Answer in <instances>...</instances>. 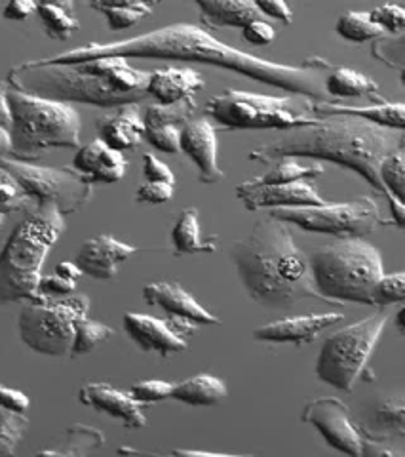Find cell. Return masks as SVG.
Returning a JSON list of instances; mask_svg holds the SVG:
<instances>
[{
	"label": "cell",
	"mask_w": 405,
	"mask_h": 457,
	"mask_svg": "<svg viewBox=\"0 0 405 457\" xmlns=\"http://www.w3.org/2000/svg\"><path fill=\"white\" fill-rule=\"evenodd\" d=\"M173 391V383L164 379H147V381H137L129 389V395L139 404H154L162 403V400L169 398Z\"/></svg>",
	"instance_id": "42"
},
{
	"label": "cell",
	"mask_w": 405,
	"mask_h": 457,
	"mask_svg": "<svg viewBox=\"0 0 405 457\" xmlns=\"http://www.w3.org/2000/svg\"><path fill=\"white\" fill-rule=\"evenodd\" d=\"M149 71L136 69L122 57H101L84 63L54 65L37 60L13 65L6 86L60 104L103 109L139 104L147 97Z\"/></svg>",
	"instance_id": "3"
},
{
	"label": "cell",
	"mask_w": 405,
	"mask_h": 457,
	"mask_svg": "<svg viewBox=\"0 0 405 457\" xmlns=\"http://www.w3.org/2000/svg\"><path fill=\"white\" fill-rule=\"evenodd\" d=\"M145 139L158 151L166 154H178L179 151V128L178 126H154L145 128Z\"/></svg>",
	"instance_id": "43"
},
{
	"label": "cell",
	"mask_w": 405,
	"mask_h": 457,
	"mask_svg": "<svg viewBox=\"0 0 405 457\" xmlns=\"http://www.w3.org/2000/svg\"><path fill=\"white\" fill-rule=\"evenodd\" d=\"M173 195H176V187H173V185L147 181L137 189L136 200L145 204H166L173 198Z\"/></svg>",
	"instance_id": "44"
},
{
	"label": "cell",
	"mask_w": 405,
	"mask_h": 457,
	"mask_svg": "<svg viewBox=\"0 0 405 457\" xmlns=\"http://www.w3.org/2000/svg\"><path fill=\"white\" fill-rule=\"evenodd\" d=\"M200 21L210 29L250 25L263 16L250 0H196Z\"/></svg>",
	"instance_id": "25"
},
{
	"label": "cell",
	"mask_w": 405,
	"mask_h": 457,
	"mask_svg": "<svg viewBox=\"0 0 405 457\" xmlns=\"http://www.w3.org/2000/svg\"><path fill=\"white\" fill-rule=\"evenodd\" d=\"M196 99L189 97L173 105H151L143 114L145 128L154 126H178L186 124L196 112Z\"/></svg>",
	"instance_id": "34"
},
{
	"label": "cell",
	"mask_w": 405,
	"mask_h": 457,
	"mask_svg": "<svg viewBox=\"0 0 405 457\" xmlns=\"http://www.w3.org/2000/svg\"><path fill=\"white\" fill-rule=\"evenodd\" d=\"M124 330L128 336L136 341V345L145 353H156L162 359L169 354L183 353L189 349L181 334L176 330V326L168 320L151 317V314L141 312H126L124 319Z\"/></svg>",
	"instance_id": "17"
},
{
	"label": "cell",
	"mask_w": 405,
	"mask_h": 457,
	"mask_svg": "<svg viewBox=\"0 0 405 457\" xmlns=\"http://www.w3.org/2000/svg\"><path fill=\"white\" fill-rule=\"evenodd\" d=\"M10 109V159L33 162L50 149H79L82 119L79 111L52 99L6 86Z\"/></svg>",
	"instance_id": "7"
},
{
	"label": "cell",
	"mask_w": 405,
	"mask_h": 457,
	"mask_svg": "<svg viewBox=\"0 0 405 457\" xmlns=\"http://www.w3.org/2000/svg\"><path fill=\"white\" fill-rule=\"evenodd\" d=\"M37 4L33 0H12L3 10V18L10 21H25L37 13Z\"/></svg>",
	"instance_id": "52"
},
{
	"label": "cell",
	"mask_w": 405,
	"mask_h": 457,
	"mask_svg": "<svg viewBox=\"0 0 405 457\" xmlns=\"http://www.w3.org/2000/svg\"><path fill=\"white\" fill-rule=\"evenodd\" d=\"M143 176L147 181H154V183H168L176 187V176L169 170V166L166 162H162L158 156L147 153L143 156Z\"/></svg>",
	"instance_id": "45"
},
{
	"label": "cell",
	"mask_w": 405,
	"mask_h": 457,
	"mask_svg": "<svg viewBox=\"0 0 405 457\" xmlns=\"http://www.w3.org/2000/svg\"><path fill=\"white\" fill-rule=\"evenodd\" d=\"M120 455H134V457H244V455H230V453H213V452H198V450H173L169 453H158L151 450H137L132 446L119 448Z\"/></svg>",
	"instance_id": "46"
},
{
	"label": "cell",
	"mask_w": 405,
	"mask_h": 457,
	"mask_svg": "<svg viewBox=\"0 0 405 457\" xmlns=\"http://www.w3.org/2000/svg\"><path fill=\"white\" fill-rule=\"evenodd\" d=\"M324 171L326 168L320 162L302 166L295 159H292V156H282V159L272 162V168L267 171V174L253 178L245 183L253 185V187H261V185H285V183H297V181L320 178Z\"/></svg>",
	"instance_id": "31"
},
{
	"label": "cell",
	"mask_w": 405,
	"mask_h": 457,
	"mask_svg": "<svg viewBox=\"0 0 405 457\" xmlns=\"http://www.w3.org/2000/svg\"><path fill=\"white\" fill-rule=\"evenodd\" d=\"M302 423L312 425L327 445L349 457H360L361 433L351 418V410L339 398H314L302 410Z\"/></svg>",
	"instance_id": "13"
},
{
	"label": "cell",
	"mask_w": 405,
	"mask_h": 457,
	"mask_svg": "<svg viewBox=\"0 0 405 457\" xmlns=\"http://www.w3.org/2000/svg\"><path fill=\"white\" fill-rule=\"evenodd\" d=\"M388 198V204H390V212H393V220H394V225L403 228V223H405V206L401 200L394 198L390 193L384 195Z\"/></svg>",
	"instance_id": "54"
},
{
	"label": "cell",
	"mask_w": 405,
	"mask_h": 457,
	"mask_svg": "<svg viewBox=\"0 0 405 457\" xmlns=\"http://www.w3.org/2000/svg\"><path fill=\"white\" fill-rule=\"evenodd\" d=\"M335 31L351 42H371L384 37L381 29L369 20L368 12H346L339 18Z\"/></svg>",
	"instance_id": "35"
},
{
	"label": "cell",
	"mask_w": 405,
	"mask_h": 457,
	"mask_svg": "<svg viewBox=\"0 0 405 457\" xmlns=\"http://www.w3.org/2000/svg\"><path fill=\"white\" fill-rule=\"evenodd\" d=\"M35 208L23 195L18 181L6 170L0 168V212H29Z\"/></svg>",
	"instance_id": "39"
},
{
	"label": "cell",
	"mask_w": 405,
	"mask_h": 457,
	"mask_svg": "<svg viewBox=\"0 0 405 457\" xmlns=\"http://www.w3.org/2000/svg\"><path fill=\"white\" fill-rule=\"evenodd\" d=\"M269 218L299 227L307 233H322L339 238H361L377 227L388 225L381 208L369 196H358L349 203H326L322 206L269 210Z\"/></svg>",
	"instance_id": "11"
},
{
	"label": "cell",
	"mask_w": 405,
	"mask_h": 457,
	"mask_svg": "<svg viewBox=\"0 0 405 457\" xmlns=\"http://www.w3.org/2000/svg\"><path fill=\"white\" fill-rule=\"evenodd\" d=\"M360 457H401V453L393 446H388L383 438L366 435L361 436Z\"/></svg>",
	"instance_id": "51"
},
{
	"label": "cell",
	"mask_w": 405,
	"mask_h": 457,
	"mask_svg": "<svg viewBox=\"0 0 405 457\" xmlns=\"http://www.w3.org/2000/svg\"><path fill=\"white\" fill-rule=\"evenodd\" d=\"M105 446V435L99 428L84 423L70 425L60 448H48L35 457H88L92 452Z\"/></svg>",
	"instance_id": "28"
},
{
	"label": "cell",
	"mask_w": 405,
	"mask_h": 457,
	"mask_svg": "<svg viewBox=\"0 0 405 457\" xmlns=\"http://www.w3.org/2000/svg\"><path fill=\"white\" fill-rule=\"evenodd\" d=\"M114 336V328L92 320L88 317H84L77 320L75 324V339H72V347L69 356L70 359H77V356L88 354L92 353L101 343H105Z\"/></svg>",
	"instance_id": "33"
},
{
	"label": "cell",
	"mask_w": 405,
	"mask_h": 457,
	"mask_svg": "<svg viewBox=\"0 0 405 457\" xmlns=\"http://www.w3.org/2000/svg\"><path fill=\"white\" fill-rule=\"evenodd\" d=\"M90 305V297L84 294L69 297L40 295L35 302H27L20 312V337L38 354L69 356L75 324L88 317Z\"/></svg>",
	"instance_id": "10"
},
{
	"label": "cell",
	"mask_w": 405,
	"mask_h": 457,
	"mask_svg": "<svg viewBox=\"0 0 405 457\" xmlns=\"http://www.w3.org/2000/svg\"><path fill=\"white\" fill-rule=\"evenodd\" d=\"M37 13L45 31L54 40H69L80 29V21L72 3H38Z\"/></svg>",
	"instance_id": "29"
},
{
	"label": "cell",
	"mask_w": 405,
	"mask_h": 457,
	"mask_svg": "<svg viewBox=\"0 0 405 457\" xmlns=\"http://www.w3.org/2000/svg\"><path fill=\"white\" fill-rule=\"evenodd\" d=\"M396 151H403V132L352 117H327L255 147L250 161L272 164L282 156L327 161L356 171L375 191L386 195L379 166Z\"/></svg>",
	"instance_id": "2"
},
{
	"label": "cell",
	"mask_w": 405,
	"mask_h": 457,
	"mask_svg": "<svg viewBox=\"0 0 405 457\" xmlns=\"http://www.w3.org/2000/svg\"><path fill=\"white\" fill-rule=\"evenodd\" d=\"M314 114L318 119L352 117V119L366 120L396 132H403V126H405L403 104H379V105H369V107H354V105H343V104H331V102H316Z\"/></svg>",
	"instance_id": "24"
},
{
	"label": "cell",
	"mask_w": 405,
	"mask_h": 457,
	"mask_svg": "<svg viewBox=\"0 0 405 457\" xmlns=\"http://www.w3.org/2000/svg\"><path fill=\"white\" fill-rule=\"evenodd\" d=\"M173 248L179 255L189 253H213L217 252V238L202 240L200 235V212L198 208H185L171 231Z\"/></svg>",
	"instance_id": "27"
},
{
	"label": "cell",
	"mask_w": 405,
	"mask_h": 457,
	"mask_svg": "<svg viewBox=\"0 0 405 457\" xmlns=\"http://www.w3.org/2000/svg\"><path fill=\"white\" fill-rule=\"evenodd\" d=\"M227 396V385L223 379L215 378L211 374H198L191 379H185L178 385H173L171 396L173 400H179L183 404H189L194 408H208L219 404Z\"/></svg>",
	"instance_id": "26"
},
{
	"label": "cell",
	"mask_w": 405,
	"mask_h": 457,
	"mask_svg": "<svg viewBox=\"0 0 405 457\" xmlns=\"http://www.w3.org/2000/svg\"><path fill=\"white\" fill-rule=\"evenodd\" d=\"M324 92L334 97H364L377 96L379 84L351 67H337L324 82Z\"/></svg>",
	"instance_id": "30"
},
{
	"label": "cell",
	"mask_w": 405,
	"mask_h": 457,
	"mask_svg": "<svg viewBox=\"0 0 405 457\" xmlns=\"http://www.w3.org/2000/svg\"><path fill=\"white\" fill-rule=\"evenodd\" d=\"M204 86V79L191 67H162L149 71L147 96L154 97L158 105H173L196 97Z\"/></svg>",
	"instance_id": "23"
},
{
	"label": "cell",
	"mask_w": 405,
	"mask_h": 457,
	"mask_svg": "<svg viewBox=\"0 0 405 457\" xmlns=\"http://www.w3.org/2000/svg\"><path fill=\"white\" fill-rule=\"evenodd\" d=\"M0 126L10 130V109L6 99V84H0Z\"/></svg>",
	"instance_id": "55"
},
{
	"label": "cell",
	"mask_w": 405,
	"mask_h": 457,
	"mask_svg": "<svg viewBox=\"0 0 405 457\" xmlns=\"http://www.w3.org/2000/svg\"><path fill=\"white\" fill-rule=\"evenodd\" d=\"M4 221H6V213H4V212H0V228H3Z\"/></svg>",
	"instance_id": "58"
},
{
	"label": "cell",
	"mask_w": 405,
	"mask_h": 457,
	"mask_svg": "<svg viewBox=\"0 0 405 457\" xmlns=\"http://www.w3.org/2000/svg\"><path fill=\"white\" fill-rule=\"evenodd\" d=\"M344 320L341 312H326V314H302V317H289L265 326H259L253 330L252 337L255 341L267 343H295V345H307L318 339L327 328Z\"/></svg>",
	"instance_id": "20"
},
{
	"label": "cell",
	"mask_w": 405,
	"mask_h": 457,
	"mask_svg": "<svg viewBox=\"0 0 405 457\" xmlns=\"http://www.w3.org/2000/svg\"><path fill=\"white\" fill-rule=\"evenodd\" d=\"M29 406H31V400H29L25 393L6 387V385L0 383V410L23 416V413L29 410Z\"/></svg>",
	"instance_id": "49"
},
{
	"label": "cell",
	"mask_w": 405,
	"mask_h": 457,
	"mask_svg": "<svg viewBox=\"0 0 405 457\" xmlns=\"http://www.w3.org/2000/svg\"><path fill=\"white\" fill-rule=\"evenodd\" d=\"M236 196L250 212L257 210H280V208H305L322 206L327 200L318 195V191L307 181L285 183V185H261L253 187L248 183H240L236 187Z\"/></svg>",
	"instance_id": "14"
},
{
	"label": "cell",
	"mask_w": 405,
	"mask_h": 457,
	"mask_svg": "<svg viewBox=\"0 0 405 457\" xmlns=\"http://www.w3.org/2000/svg\"><path fill=\"white\" fill-rule=\"evenodd\" d=\"M10 154H12L10 130L0 126V159H10Z\"/></svg>",
	"instance_id": "56"
},
{
	"label": "cell",
	"mask_w": 405,
	"mask_h": 457,
	"mask_svg": "<svg viewBox=\"0 0 405 457\" xmlns=\"http://www.w3.org/2000/svg\"><path fill=\"white\" fill-rule=\"evenodd\" d=\"M316 294L329 305H373L375 286L384 275L381 252L361 238H339L309 257Z\"/></svg>",
	"instance_id": "6"
},
{
	"label": "cell",
	"mask_w": 405,
	"mask_h": 457,
	"mask_svg": "<svg viewBox=\"0 0 405 457\" xmlns=\"http://www.w3.org/2000/svg\"><path fill=\"white\" fill-rule=\"evenodd\" d=\"M137 252H141V248L126 245V242L111 235H97L80 246L75 263L82 270V275H88L95 280H111L119 275V267Z\"/></svg>",
	"instance_id": "16"
},
{
	"label": "cell",
	"mask_w": 405,
	"mask_h": 457,
	"mask_svg": "<svg viewBox=\"0 0 405 457\" xmlns=\"http://www.w3.org/2000/svg\"><path fill=\"white\" fill-rule=\"evenodd\" d=\"M57 277H62L69 282H77L80 277H82V270L77 267L75 262H62L55 265V273Z\"/></svg>",
	"instance_id": "53"
},
{
	"label": "cell",
	"mask_w": 405,
	"mask_h": 457,
	"mask_svg": "<svg viewBox=\"0 0 405 457\" xmlns=\"http://www.w3.org/2000/svg\"><path fill=\"white\" fill-rule=\"evenodd\" d=\"M29 431V420L20 413L0 410V457H13Z\"/></svg>",
	"instance_id": "37"
},
{
	"label": "cell",
	"mask_w": 405,
	"mask_h": 457,
	"mask_svg": "<svg viewBox=\"0 0 405 457\" xmlns=\"http://www.w3.org/2000/svg\"><path fill=\"white\" fill-rule=\"evenodd\" d=\"M179 151L196 164L202 183L213 185L225 178L217 159V128L208 119H191L183 124L179 130Z\"/></svg>",
	"instance_id": "15"
},
{
	"label": "cell",
	"mask_w": 405,
	"mask_h": 457,
	"mask_svg": "<svg viewBox=\"0 0 405 457\" xmlns=\"http://www.w3.org/2000/svg\"><path fill=\"white\" fill-rule=\"evenodd\" d=\"M373 423L383 433L403 436V396H383L373 406Z\"/></svg>",
	"instance_id": "36"
},
{
	"label": "cell",
	"mask_w": 405,
	"mask_h": 457,
	"mask_svg": "<svg viewBox=\"0 0 405 457\" xmlns=\"http://www.w3.org/2000/svg\"><path fill=\"white\" fill-rule=\"evenodd\" d=\"M101 57H122V60H169L196 62L221 67L233 73L250 77L285 92L305 96L312 102H324V77L331 65L322 57H309L302 63L269 62L250 52H242L215 38L193 23H171L156 31L112 42H88V45L55 54L40 63L70 65Z\"/></svg>",
	"instance_id": "1"
},
{
	"label": "cell",
	"mask_w": 405,
	"mask_h": 457,
	"mask_svg": "<svg viewBox=\"0 0 405 457\" xmlns=\"http://www.w3.org/2000/svg\"><path fill=\"white\" fill-rule=\"evenodd\" d=\"M403 314H405V307L401 305V309L396 312V324H398L400 330H403V326H405V322H403Z\"/></svg>",
	"instance_id": "57"
},
{
	"label": "cell",
	"mask_w": 405,
	"mask_h": 457,
	"mask_svg": "<svg viewBox=\"0 0 405 457\" xmlns=\"http://www.w3.org/2000/svg\"><path fill=\"white\" fill-rule=\"evenodd\" d=\"M253 4L261 16L278 20L284 25L293 23V12L289 10V6L285 3H282V0H257V3H253Z\"/></svg>",
	"instance_id": "50"
},
{
	"label": "cell",
	"mask_w": 405,
	"mask_h": 457,
	"mask_svg": "<svg viewBox=\"0 0 405 457\" xmlns=\"http://www.w3.org/2000/svg\"><path fill=\"white\" fill-rule=\"evenodd\" d=\"M369 20L377 25L384 35H400L405 25V8L400 4H383L368 12Z\"/></svg>",
	"instance_id": "41"
},
{
	"label": "cell",
	"mask_w": 405,
	"mask_h": 457,
	"mask_svg": "<svg viewBox=\"0 0 405 457\" xmlns=\"http://www.w3.org/2000/svg\"><path fill=\"white\" fill-rule=\"evenodd\" d=\"M88 6L103 13L111 31H124V29L134 27L151 16L158 3H107V0H97Z\"/></svg>",
	"instance_id": "32"
},
{
	"label": "cell",
	"mask_w": 405,
	"mask_h": 457,
	"mask_svg": "<svg viewBox=\"0 0 405 457\" xmlns=\"http://www.w3.org/2000/svg\"><path fill=\"white\" fill-rule=\"evenodd\" d=\"M242 37L248 40L250 45L267 46L272 45L274 38H277V31H274V27L265 20H255L242 29Z\"/></svg>",
	"instance_id": "47"
},
{
	"label": "cell",
	"mask_w": 405,
	"mask_h": 457,
	"mask_svg": "<svg viewBox=\"0 0 405 457\" xmlns=\"http://www.w3.org/2000/svg\"><path fill=\"white\" fill-rule=\"evenodd\" d=\"M143 297L151 307L162 309L173 320L217 326L221 320L202 307L196 299L176 282H151L143 288Z\"/></svg>",
	"instance_id": "19"
},
{
	"label": "cell",
	"mask_w": 405,
	"mask_h": 457,
	"mask_svg": "<svg viewBox=\"0 0 405 457\" xmlns=\"http://www.w3.org/2000/svg\"><path fill=\"white\" fill-rule=\"evenodd\" d=\"M379 178L386 193L393 195L394 198L401 200L405 198V159L403 151H396L388 154L386 159L379 166Z\"/></svg>",
	"instance_id": "38"
},
{
	"label": "cell",
	"mask_w": 405,
	"mask_h": 457,
	"mask_svg": "<svg viewBox=\"0 0 405 457\" xmlns=\"http://www.w3.org/2000/svg\"><path fill=\"white\" fill-rule=\"evenodd\" d=\"M0 168L18 181L33 206L54 204L63 218L82 210L94 193V183L72 168L38 166L16 159H0Z\"/></svg>",
	"instance_id": "12"
},
{
	"label": "cell",
	"mask_w": 405,
	"mask_h": 457,
	"mask_svg": "<svg viewBox=\"0 0 405 457\" xmlns=\"http://www.w3.org/2000/svg\"><path fill=\"white\" fill-rule=\"evenodd\" d=\"M79 400L84 406L122 421L128 428H143L147 425L143 404L136 403L129 393L112 387L107 381L86 383L79 391Z\"/></svg>",
	"instance_id": "18"
},
{
	"label": "cell",
	"mask_w": 405,
	"mask_h": 457,
	"mask_svg": "<svg viewBox=\"0 0 405 457\" xmlns=\"http://www.w3.org/2000/svg\"><path fill=\"white\" fill-rule=\"evenodd\" d=\"M388 322V311L377 309L364 320L331 334L316 361V378L337 391L352 393Z\"/></svg>",
	"instance_id": "9"
},
{
	"label": "cell",
	"mask_w": 405,
	"mask_h": 457,
	"mask_svg": "<svg viewBox=\"0 0 405 457\" xmlns=\"http://www.w3.org/2000/svg\"><path fill=\"white\" fill-rule=\"evenodd\" d=\"M230 257L245 292L253 302L270 309H289L301 299H320L316 294L309 257L297 246L289 225L265 218L248 237L236 240Z\"/></svg>",
	"instance_id": "4"
},
{
	"label": "cell",
	"mask_w": 405,
	"mask_h": 457,
	"mask_svg": "<svg viewBox=\"0 0 405 457\" xmlns=\"http://www.w3.org/2000/svg\"><path fill=\"white\" fill-rule=\"evenodd\" d=\"M403 299H405V275L403 273L383 275L373 292L375 307L384 309L390 303H403Z\"/></svg>",
	"instance_id": "40"
},
{
	"label": "cell",
	"mask_w": 405,
	"mask_h": 457,
	"mask_svg": "<svg viewBox=\"0 0 405 457\" xmlns=\"http://www.w3.org/2000/svg\"><path fill=\"white\" fill-rule=\"evenodd\" d=\"M72 170L90 183H117L126 176L128 159L124 153L111 149L101 139H94L77 149Z\"/></svg>",
	"instance_id": "21"
},
{
	"label": "cell",
	"mask_w": 405,
	"mask_h": 457,
	"mask_svg": "<svg viewBox=\"0 0 405 457\" xmlns=\"http://www.w3.org/2000/svg\"><path fill=\"white\" fill-rule=\"evenodd\" d=\"M99 137L114 151H129L139 147L145 139V124L139 104L112 109L95 120Z\"/></svg>",
	"instance_id": "22"
},
{
	"label": "cell",
	"mask_w": 405,
	"mask_h": 457,
	"mask_svg": "<svg viewBox=\"0 0 405 457\" xmlns=\"http://www.w3.org/2000/svg\"><path fill=\"white\" fill-rule=\"evenodd\" d=\"M305 96H263L227 88L210 97L206 119L219 130H293L318 120Z\"/></svg>",
	"instance_id": "8"
},
{
	"label": "cell",
	"mask_w": 405,
	"mask_h": 457,
	"mask_svg": "<svg viewBox=\"0 0 405 457\" xmlns=\"http://www.w3.org/2000/svg\"><path fill=\"white\" fill-rule=\"evenodd\" d=\"M65 228V218L54 204L25 212L0 250V305L27 303L40 297L42 267Z\"/></svg>",
	"instance_id": "5"
},
{
	"label": "cell",
	"mask_w": 405,
	"mask_h": 457,
	"mask_svg": "<svg viewBox=\"0 0 405 457\" xmlns=\"http://www.w3.org/2000/svg\"><path fill=\"white\" fill-rule=\"evenodd\" d=\"M77 290V282H69L57 275H42L38 282V294L46 297H69Z\"/></svg>",
	"instance_id": "48"
}]
</instances>
